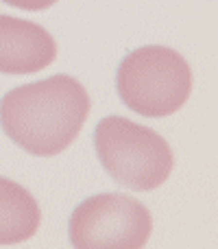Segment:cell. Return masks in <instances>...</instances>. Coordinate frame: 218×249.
<instances>
[{
	"label": "cell",
	"mask_w": 218,
	"mask_h": 249,
	"mask_svg": "<svg viewBox=\"0 0 218 249\" xmlns=\"http://www.w3.org/2000/svg\"><path fill=\"white\" fill-rule=\"evenodd\" d=\"M94 149L114 181L129 190H153L170 177L172 151L157 131L122 116L101 118Z\"/></svg>",
	"instance_id": "3"
},
{
	"label": "cell",
	"mask_w": 218,
	"mask_h": 249,
	"mask_svg": "<svg viewBox=\"0 0 218 249\" xmlns=\"http://www.w3.org/2000/svg\"><path fill=\"white\" fill-rule=\"evenodd\" d=\"M151 230L153 221L144 203L120 193L83 199L68 221L70 245L77 249H140Z\"/></svg>",
	"instance_id": "4"
},
{
	"label": "cell",
	"mask_w": 218,
	"mask_h": 249,
	"mask_svg": "<svg viewBox=\"0 0 218 249\" xmlns=\"http://www.w3.org/2000/svg\"><path fill=\"white\" fill-rule=\"evenodd\" d=\"M9 7L22 9V11H44V9L52 7L57 0H2Z\"/></svg>",
	"instance_id": "7"
},
{
	"label": "cell",
	"mask_w": 218,
	"mask_h": 249,
	"mask_svg": "<svg viewBox=\"0 0 218 249\" xmlns=\"http://www.w3.org/2000/svg\"><path fill=\"white\" fill-rule=\"evenodd\" d=\"M57 44L44 26L0 13V72L33 74L50 66Z\"/></svg>",
	"instance_id": "5"
},
{
	"label": "cell",
	"mask_w": 218,
	"mask_h": 249,
	"mask_svg": "<svg viewBox=\"0 0 218 249\" xmlns=\"http://www.w3.org/2000/svg\"><path fill=\"white\" fill-rule=\"evenodd\" d=\"M116 90L131 112L146 118H166L188 101L192 70L172 48L140 46L122 57L116 72Z\"/></svg>",
	"instance_id": "2"
},
{
	"label": "cell",
	"mask_w": 218,
	"mask_h": 249,
	"mask_svg": "<svg viewBox=\"0 0 218 249\" xmlns=\"http://www.w3.org/2000/svg\"><path fill=\"white\" fill-rule=\"evenodd\" d=\"M90 105L83 83L68 74H52L7 92L0 101V127L26 153L50 158L74 142Z\"/></svg>",
	"instance_id": "1"
},
{
	"label": "cell",
	"mask_w": 218,
	"mask_h": 249,
	"mask_svg": "<svg viewBox=\"0 0 218 249\" xmlns=\"http://www.w3.org/2000/svg\"><path fill=\"white\" fill-rule=\"evenodd\" d=\"M42 212L35 197L13 179L0 175V245H17L37 232Z\"/></svg>",
	"instance_id": "6"
}]
</instances>
